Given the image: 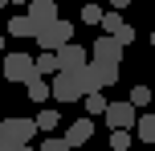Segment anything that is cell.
Returning <instances> with one entry per match:
<instances>
[{"label": "cell", "mask_w": 155, "mask_h": 151, "mask_svg": "<svg viewBox=\"0 0 155 151\" xmlns=\"http://www.w3.org/2000/svg\"><path fill=\"white\" fill-rule=\"evenodd\" d=\"M37 45H41V49H65V45H74V25L61 21V16H57L53 25H41Z\"/></svg>", "instance_id": "6da1fadb"}, {"label": "cell", "mask_w": 155, "mask_h": 151, "mask_svg": "<svg viewBox=\"0 0 155 151\" xmlns=\"http://www.w3.org/2000/svg\"><path fill=\"white\" fill-rule=\"evenodd\" d=\"M82 82H86V90H106V86H114L118 82V65H110V61H98V57H94L90 65H86L82 70Z\"/></svg>", "instance_id": "7a4b0ae2"}, {"label": "cell", "mask_w": 155, "mask_h": 151, "mask_svg": "<svg viewBox=\"0 0 155 151\" xmlns=\"http://www.w3.org/2000/svg\"><path fill=\"white\" fill-rule=\"evenodd\" d=\"M4 78L8 82H33L37 78V57L33 53H4Z\"/></svg>", "instance_id": "3957f363"}, {"label": "cell", "mask_w": 155, "mask_h": 151, "mask_svg": "<svg viewBox=\"0 0 155 151\" xmlns=\"http://www.w3.org/2000/svg\"><path fill=\"white\" fill-rule=\"evenodd\" d=\"M90 90H86V82H82V74H53V98L57 102H78V98H86Z\"/></svg>", "instance_id": "277c9868"}, {"label": "cell", "mask_w": 155, "mask_h": 151, "mask_svg": "<svg viewBox=\"0 0 155 151\" xmlns=\"http://www.w3.org/2000/svg\"><path fill=\"white\" fill-rule=\"evenodd\" d=\"M37 119H4L0 123V143H29L37 135Z\"/></svg>", "instance_id": "5b68a950"}, {"label": "cell", "mask_w": 155, "mask_h": 151, "mask_svg": "<svg viewBox=\"0 0 155 151\" xmlns=\"http://www.w3.org/2000/svg\"><path fill=\"white\" fill-rule=\"evenodd\" d=\"M135 110L139 106L127 98V102H110V110L102 114V119L110 123V131H131V127H139V119H135Z\"/></svg>", "instance_id": "8992f818"}, {"label": "cell", "mask_w": 155, "mask_h": 151, "mask_svg": "<svg viewBox=\"0 0 155 151\" xmlns=\"http://www.w3.org/2000/svg\"><path fill=\"white\" fill-rule=\"evenodd\" d=\"M123 41L118 37H110V33H102L98 41H94V49H90V57H98V61H110V65H123Z\"/></svg>", "instance_id": "52a82bcc"}, {"label": "cell", "mask_w": 155, "mask_h": 151, "mask_svg": "<svg viewBox=\"0 0 155 151\" xmlns=\"http://www.w3.org/2000/svg\"><path fill=\"white\" fill-rule=\"evenodd\" d=\"M57 57H61V70H65V74H82L86 65L94 61V57H86L82 45H65V49H57Z\"/></svg>", "instance_id": "ba28073f"}, {"label": "cell", "mask_w": 155, "mask_h": 151, "mask_svg": "<svg viewBox=\"0 0 155 151\" xmlns=\"http://www.w3.org/2000/svg\"><path fill=\"white\" fill-rule=\"evenodd\" d=\"M102 33L118 37L123 45H131V41H135V29H131V25H127L123 16H118V12H106V21H102Z\"/></svg>", "instance_id": "9c48e42d"}, {"label": "cell", "mask_w": 155, "mask_h": 151, "mask_svg": "<svg viewBox=\"0 0 155 151\" xmlns=\"http://www.w3.org/2000/svg\"><path fill=\"white\" fill-rule=\"evenodd\" d=\"M90 135H94V123L90 119H78V123H70V127H65V143L70 147H82V143H90Z\"/></svg>", "instance_id": "30bf717a"}, {"label": "cell", "mask_w": 155, "mask_h": 151, "mask_svg": "<svg viewBox=\"0 0 155 151\" xmlns=\"http://www.w3.org/2000/svg\"><path fill=\"white\" fill-rule=\"evenodd\" d=\"M29 16L37 25H53L57 21V4H53V0H33V4H29Z\"/></svg>", "instance_id": "8fae6325"}, {"label": "cell", "mask_w": 155, "mask_h": 151, "mask_svg": "<svg viewBox=\"0 0 155 151\" xmlns=\"http://www.w3.org/2000/svg\"><path fill=\"white\" fill-rule=\"evenodd\" d=\"M37 33H41V25L33 16H12L8 21V37H37Z\"/></svg>", "instance_id": "7c38bea8"}, {"label": "cell", "mask_w": 155, "mask_h": 151, "mask_svg": "<svg viewBox=\"0 0 155 151\" xmlns=\"http://www.w3.org/2000/svg\"><path fill=\"white\" fill-rule=\"evenodd\" d=\"M37 74H41V78L61 74V57H57V49H41V53H37Z\"/></svg>", "instance_id": "4fadbf2b"}, {"label": "cell", "mask_w": 155, "mask_h": 151, "mask_svg": "<svg viewBox=\"0 0 155 151\" xmlns=\"http://www.w3.org/2000/svg\"><path fill=\"white\" fill-rule=\"evenodd\" d=\"M25 94H29L33 102H45V98L53 94V86H49V82H45V78H41V74H37V78H33V82H25Z\"/></svg>", "instance_id": "5bb4252c"}, {"label": "cell", "mask_w": 155, "mask_h": 151, "mask_svg": "<svg viewBox=\"0 0 155 151\" xmlns=\"http://www.w3.org/2000/svg\"><path fill=\"white\" fill-rule=\"evenodd\" d=\"M135 135H139L143 143H155V114H143L139 127H135Z\"/></svg>", "instance_id": "9a60e30c"}, {"label": "cell", "mask_w": 155, "mask_h": 151, "mask_svg": "<svg viewBox=\"0 0 155 151\" xmlns=\"http://www.w3.org/2000/svg\"><path fill=\"white\" fill-rule=\"evenodd\" d=\"M86 110H90V114H106V110H110V102L102 98V90H94V94H86Z\"/></svg>", "instance_id": "2e32d148"}, {"label": "cell", "mask_w": 155, "mask_h": 151, "mask_svg": "<svg viewBox=\"0 0 155 151\" xmlns=\"http://www.w3.org/2000/svg\"><path fill=\"white\" fill-rule=\"evenodd\" d=\"M57 123H61V114H57V110H41V114H37V127L49 131V135L57 131Z\"/></svg>", "instance_id": "e0dca14e"}, {"label": "cell", "mask_w": 155, "mask_h": 151, "mask_svg": "<svg viewBox=\"0 0 155 151\" xmlns=\"http://www.w3.org/2000/svg\"><path fill=\"white\" fill-rule=\"evenodd\" d=\"M131 147V131H110V151H127Z\"/></svg>", "instance_id": "ac0fdd59"}, {"label": "cell", "mask_w": 155, "mask_h": 151, "mask_svg": "<svg viewBox=\"0 0 155 151\" xmlns=\"http://www.w3.org/2000/svg\"><path fill=\"white\" fill-rule=\"evenodd\" d=\"M82 21H86V25H102V21H106V12H102L98 4H86V8H82Z\"/></svg>", "instance_id": "d6986e66"}, {"label": "cell", "mask_w": 155, "mask_h": 151, "mask_svg": "<svg viewBox=\"0 0 155 151\" xmlns=\"http://www.w3.org/2000/svg\"><path fill=\"white\" fill-rule=\"evenodd\" d=\"M151 98H155V90H151V86H135V90H131V102H135V106H147Z\"/></svg>", "instance_id": "ffe728a7"}, {"label": "cell", "mask_w": 155, "mask_h": 151, "mask_svg": "<svg viewBox=\"0 0 155 151\" xmlns=\"http://www.w3.org/2000/svg\"><path fill=\"white\" fill-rule=\"evenodd\" d=\"M41 151H74V147L65 143V139H53V135H49V139H45V147H41Z\"/></svg>", "instance_id": "44dd1931"}, {"label": "cell", "mask_w": 155, "mask_h": 151, "mask_svg": "<svg viewBox=\"0 0 155 151\" xmlns=\"http://www.w3.org/2000/svg\"><path fill=\"white\" fill-rule=\"evenodd\" d=\"M110 4H114V8H127V4H131V0H110Z\"/></svg>", "instance_id": "7402d4cb"}, {"label": "cell", "mask_w": 155, "mask_h": 151, "mask_svg": "<svg viewBox=\"0 0 155 151\" xmlns=\"http://www.w3.org/2000/svg\"><path fill=\"white\" fill-rule=\"evenodd\" d=\"M4 4H21V0H4Z\"/></svg>", "instance_id": "603a6c76"}, {"label": "cell", "mask_w": 155, "mask_h": 151, "mask_svg": "<svg viewBox=\"0 0 155 151\" xmlns=\"http://www.w3.org/2000/svg\"><path fill=\"white\" fill-rule=\"evenodd\" d=\"M151 49H155V33H151Z\"/></svg>", "instance_id": "cb8c5ba5"}]
</instances>
